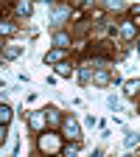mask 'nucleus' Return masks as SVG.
Masks as SVG:
<instances>
[{
	"label": "nucleus",
	"instance_id": "nucleus-1",
	"mask_svg": "<svg viewBox=\"0 0 140 157\" xmlns=\"http://www.w3.org/2000/svg\"><path fill=\"white\" fill-rule=\"evenodd\" d=\"M39 149H42L45 154H59L62 151V137H59L56 132H42L39 135Z\"/></svg>",
	"mask_w": 140,
	"mask_h": 157
},
{
	"label": "nucleus",
	"instance_id": "nucleus-2",
	"mask_svg": "<svg viewBox=\"0 0 140 157\" xmlns=\"http://www.w3.org/2000/svg\"><path fill=\"white\" fill-rule=\"evenodd\" d=\"M62 135L67 137V140H73V143H78V140H81V129H78V121H76L73 115L62 118Z\"/></svg>",
	"mask_w": 140,
	"mask_h": 157
},
{
	"label": "nucleus",
	"instance_id": "nucleus-3",
	"mask_svg": "<svg viewBox=\"0 0 140 157\" xmlns=\"http://www.w3.org/2000/svg\"><path fill=\"white\" fill-rule=\"evenodd\" d=\"M65 56H67V51L53 48V51H48V53H45V65H62V62H65Z\"/></svg>",
	"mask_w": 140,
	"mask_h": 157
},
{
	"label": "nucleus",
	"instance_id": "nucleus-4",
	"mask_svg": "<svg viewBox=\"0 0 140 157\" xmlns=\"http://www.w3.org/2000/svg\"><path fill=\"white\" fill-rule=\"evenodd\" d=\"M28 124H31V129L42 132V129H45V109H39V112H31V115H28Z\"/></svg>",
	"mask_w": 140,
	"mask_h": 157
},
{
	"label": "nucleus",
	"instance_id": "nucleus-5",
	"mask_svg": "<svg viewBox=\"0 0 140 157\" xmlns=\"http://www.w3.org/2000/svg\"><path fill=\"white\" fill-rule=\"evenodd\" d=\"M134 34H137V25L132 23V20H123V23H121V39L129 42V39H134Z\"/></svg>",
	"mask_w": 140,
	"mask_h": 157
},
{
	"label": "nucleus",
	"instance_id": "nucleus-6",
	"mask_svg": "<svg viewBox=\"0 0 140 157\" xmlns=\"http://www.w3.org/2000/svg\"><path fill=\"white\" fill-rule=\"evenodd\" d=\"M53 45L62 48V51H67V48H70V34H67V31H56V34H53Z\"/></svg>",
	"mask_w": 140,
	"mask_h": 157
},
{
	"label": "nucleus",
	"instance_id": "nucleus-7",
	"mask_svg": "<svg viewBox=\"0 0 140 157\" xmlns=\"http://www.w3.org/2000/svg\"><path fill=\"white\" fill-rule=\"evenodd\" d=\"M93 82H95L98 87H107V84L112 82V76H109L107 70H95V73H93Z\"/></svg>",
	"mask_w": 140,
	"mask_h": 157
},
{
	"label": "nucleus",
	"instance_id": "nucleus-8",
	"mask_svg": "<svg viewBox=\"0 0 140 157\" xmlns=\"http://www.w3.org/2000/svg\"><path fill=\"white\" fill-rule=\"evenodd\" d=\"M123 93H126L129 98H134V95L140 93V78H129V82L123 84Z\"/></svg>",
	"mask_w": 140,
	"mask_h": 157
},
{
	"label": "nucleus",
	"instance_id": "nucleus-9",
	"mask_svg": "<svg viewBox=\"0 0 140 157\" xmlns=\"http://www.w3.org/2000/svg\"><path fill=\"white\" fill-rule=\"evenodd\" d=\"M11 118H14V109L6 107V104H0V126H9V124H11Z\"/></svg>",
	"mask_w": 140,
	"mask_h": 157
},
{
	"label": "nucleus",
	"instance_id": "nucleus-10",
	"mask_svg": "<svg viewBox=\"0 0 140 157\" xmlns=\"http://www.w3.org/2000/svg\"><path fill=\"white\" fill-rule=\"evenodd\" d=\"M45 124H51V126H62V115H59V109H45Z\"/></svg>",
	"mask_w": 140,
	"mask_h": 157
},
{
	"label": "nucleus",
	"instance_id": "nucleus-11",
	"mask_svg": "<svg viewBox=\"0 0 140 157\" xmlns=\"http://www.w3.org/2000/svg\"><path fill=\"white\" fill-rule=\"evenodd\" d=\"M20 53H23V45H6V51H3L6 59H17Z\"/></svg>",
	"mask_w": 140,
	"mask_h": 157
},
{
	"label": "nucleus",
	"instance_id": "nucleus-12",
	"mask_svg": "<svg viewBox=\"0 0 140 157\" xmlns=\"http://www.w3.org/2000/svg\"><path fill=\"white\" fill-rule=\"evenodd\" d=\"M31 11H34V6L28 3V0H25V3H17V14H20V17H28Z\"/></svg>",
	"mask_w": 140,
	"mask_h": 157
},
{
	"label": "nucleus",
	"instance_id": "nucleus-13",
	"mask_svg": "<svg viewBox=\"0 0 140 157\" xmlns=\"http://www.w3.org/2000/svg\"><path fill=\"white\" fill-rule=\"evenodd\" d=\"M70 73H73V67H70L67 62H62V65H56V76H62V78H67Z\"/></svg>",
	"mask_w": 140,
	"mask_h": 157
},
{
	"label": "nucleus",
	"instance_id": "nucleus-14",
	"mask_svg": "<svg viewBox=\"0 0 140 157\" xmlns=\"http://www.w3.org/2000/svg\"><path fill=\"white\" fill-rule=\"evenodd\" d=\"M67 14H70L67 9H56V11H53V25H62V20H65Z\"/></svg>",
	"mask_w": 140,
	"mask_h": 157
},
{
	"label": "nucleus",
	"instance_id": "nucleus-15",
	"mask_svg": "<svg viewBox=\"0 0 140 157\" xmlns=\"http://www.w3.org/2000/svg\"><path fill=\"white\" fill-rule=\"evenodd\" d=\"M17 31V25H11V23H0V36H9V34H14Z\"/></svg>",
	"mask_w": 140,
	"mask_h": 157
},
{
	"label": "nucleus",
	"instance_id": "nucleus-16",
	"mask_svg": "<svg viewBox=\"0 0 140 157\" xmlns=\"http://www.w3.org/2000/svg\"><path fill=\"white\" fill-rule=\"evenodd\" d=\"M78 154V143H73V146H65L62 149V157H76Z\"/></svg>",
	"mask_w": 140,
	"mask_h": 157
},
{
	"label": "nucleus",
	"instance_id": "nucleus-17",
	"mask_svg": "<svg viewBox=\"0 0 140 157\" xmlns=\"http://www.w3.org/2000/svg\"><path fill=\"white\" fill-rule=\"evenodd\" d=\"M78 78H81L84 84H87V82H93V70H90V67H81V70H78Z\"/></svg>",
	"mask_w": 140,
	"mask_h": 157
},
{
	"label": "nucleus",
	"instance_id": "nucleus-18",
	"mask_svg": "<svg viewBox=\"0 0 140 157\" xmlns=\"http://www.w3.org/2000/svg\"><path fill=\"white\" fill-rule=\"evenodd\" d=\"M137 140H140V135H137V132H129V135H126V140H123V143H126V149H132V146H134Z\"/></svg>",
	"mask_w": 140,
	"mask_h": 157
},
{
	"label": "nucleus",
	"instance_id": "nucleus-19",
	"mask_svg": "<svg viewBox=\"0 0 140 157\" xmlns=\"http://www.w3.org/2000/svg\"><path fill=\"white\" fill-rule=\"evenodd\" d=\"M93 65H95V67H107L109 62H107V59H101V56H95V59H93V62H90V67H93Z\"/></svg>",
	"mask_w": 140,
	"mask_h": 157
},
{
	"label": "nucleus",
	"instance_id": "nucleus-20",
	"mask_svg": "<svg viewBox=\"0 0 140 157\" xmlns=\"http://www.w3.org/2000/svg\"><path fill=\"white\" fill-rule=\"evenodd\" d=\"M132 23H134V25H140V6H134V9H132Z\"/></svg>",
	"mask_w": 140,
	"mask_h": 157
},
{
	"label": "nucleus",
	"instance_id": "nucleus-21",
	"mask_svg": "<svg viewBox=\"0 0 140 157\" xmlns=\"http://www.w3.org/2000/svg\"><path fill=\"white\" fill-rule=\"evenodd\" d=\"M107 9H115V11H123L126 6H123V3H107Z\"/></svg>",
	"mask_w": 140,
	"mask_h": 157
},
{
	"label": "nucleus",
	"instance_id": "nucleus-22",
	"mask_svg": "<svg viewBox=\"0 0 140 157\" xmlns=\"http://www.w3.org/2000/svg\"><path fill=\"white\" fill-rule=\"evenodd\" d=\"M6 137H9V135H6V126H0V143H3Z\"/></svg>",
	"mask_w": 140,
	"mask_h": 157
},
{
	"label": "nucleus",
	"instance_id": "nucleus-23",
	"mask_svg": "<svg viewBox=\"0 0 140 157\" xmlns=\"http://www.w3.org/2000/svg\"><path fill=\"white\" fill-rule=\"evenodd\" d=\"M90 157H101V149H95V151H93V154H90Z\"/></svg>",
	"mask_w": 140,
	"mask_h": 157
},
{
	"label": "nucleus",
	"instance_id": "nucleus-24",
	"mask_svg": "<svg viewBox=\"0 0 140 157\" xmlns=\"http://www.w3.org/2000/svg\"><path fill=\"white\" fill-rule=\"evenodd\" d=\"M3 93H6V87H3V84H0V95H3Z\"/></svg>",
	"mask_w": 140,
	"mask_h": 157
},
{
	"label": "nucleus",
	"instance_id": "nucleus-25",
	"mask_svg": "<svg viewBox=\"0 0 140 157\" xmlns=\"http://www.w3.org/2000/svg\"><path fill=\"white\" fill-rule=\"evenodd\" d=\"M0 51H6V45H3V42H0Z\"/></svg>",
	"mask_w": 140,
	"mask_h": 157
}]
</instances>
